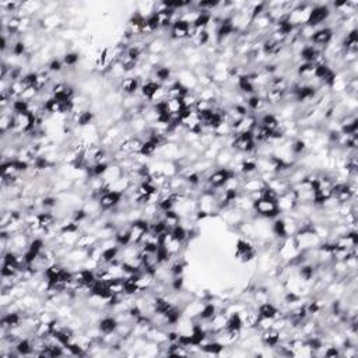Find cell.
I'll return each instance as SVG.
<instances>
[{"label": "cell", "instance_id": "6", "mask_svg": "<svg viewBox=\"0 0 358 358\" xmlns=\"http://www.w3.org/2000/svg\"><path fill=\"white\" fill-rule=\"evenodd\" d=\"M161 246L165 249L171 258H176V256L184 255V252H185L186 249L185 244L181 242V241H178V239L173 238L172 234H171L169 231L161 235Z\"/></svg>", "mask_w": 358, "mask_h": 358}, {"label": "cell", "instance_id": "8", "mask_svg": "<svg viewBox=\"0 0 358 358\" xmlns=\"http://www.w3.org/2000/svg\"><path fill=\"white\" fill-rule=\"evenodd\" d=\"M276 203H277V207H279L280 216H287L297 207L298 205V198H297V192L290 189L288 192L283 193L277 196L276 199Z\"/></svg>", "mask_w": 358, "mask_h": 358}, {"label": "cell", "instance_id": "21", "mask_svg": "<svg viewBox=\"0 0 358 358\" xmlns=\"http://www.w3.org/2000/svg\"><path fill=\"white\" fill-rule=\"evenodd\" d=\"M155 281H157V280H155V276H154L153 273L141 272L139 273V276H137V279H136V284H137L139 291L143 292L151 290L153 285L155 284Z\"/></svg>", "mask_w": 358, "mask_h": 358}, {"label": "cell", "instance_id": "17", "mask_svg": "<svg viewBox=\"0 0 358 358\" xmlns=\"http://www.w3.org/2000/svg\"><path fill=\"white\" fill-rule=\"evenodd\" d=\"M258 309V313L260 318H279V316H284L281 312H280L279 306L276 304H273L272 301H267L265 304H260V305L256 308Z\"/></svg>", "mask_w": 358, "mask_h": 358}, {"label": "cell", "instance_id": "37", "mask_svg": "<svg viewBox=\"0 0 358 358\" xmlns=\"http://www.w3.org/2000/svg\"><path fill=\"white\" fill-rule=\"evenodd\" d=\"M38 95H40V91L35 88L34 86H30L27 87L26 90H24V93L21 94V100L23 101H27V102H31V101H35L37 98H38Z\"/></svg>", "mask_w": 358, "mask_h": 358}, {"label": "cell", "instance_id": "1", "mask_svg": "<svg viewBox=\"0 0 358 358\" xmlns=\"http://www.w3.org/2000/svg\"><path fill=\"white\" fill-rule=\"evenodd\" d=\"M253 212H255V214L258 217L267 220H274L280 216L276 199H267V198H262V199L256 200L253 203Z\"/></svg>", "mask_w": 358, "mask_h": 358}, {"label": "cell", "instance_id": "2", "mask_svg": "<svg viewBox=\"0 0 358 358\" xmlns=\"http://www.w3.org/2000/svg\"><path fill=\"white\" fill-rule=\"evenodd\" d=\"M232 151L241 154H253L256 150V143L253 140L252 133H244V134H234V139L230 146Z\"/></svg>", "mask_w": 358, "mask_h": 358}, {"label": "cell", "instance_id": "19", "mask_svg": "<svg viewBox=\"0 0 358 358\" xmlns=\"http://www.w3.org/2000/svg\"><path fill=\"white\" fill-rule=\"evenodd\" d=\"M266 186H267L269 189H272L273 192L276 193L277 196H280V195H283V193L285 192H288V191L291 189V185L288 184V181H287L285 178H283V176H279V175H276L270 182H267Z\"/></svg>", "mask_w": 358, "mask_h": 358}, {"label": "cell", "instance_id": "14", "mask_svg": "<svg viewBox=\"0 0 358 358\" xmlns=\"http://www.w3.org/2000/svg\"><path fill=\"white\" fill-rule=\"evenodd\" d=\"M141 81L137 77H134L133 74H127L125 79L120 81L119 90L123 95H134L139 93Z\"/></svg>", "mask_w": 358, "mask_h": 358}, {"label": "cell", "instance_id": "23", "mask_svg": "<svg viewBox=\"0 0 358 358\" xmlns=\"http://www.w3.org/2000/svg\"><path fill=\"white\" fill-rule=\"evenodd\" d=\"M253 202L252 199H251V196L249 195H245V193H241L237 199L234 200V203H232V207H235L237 210H239V212L242 213H252L253 212Z\"/></svg>", "mask_w": 358, "mask_h": 358}, {"label": "cell", "instance_id": "20", "mask_svg": "<svg viewBox=\"0 0 358 358\" xmlns=\"http://www.w3.org/2000/svg\"><path fill=\"white\" fill-rule=\"evenodd\" d=\"M259 337H260L262 344L266 345V347H272V348H274L280 341L279 332L276 329H273V327L259 332Z\"/></svg>", "mask_w": 358, "mask_h": 358}, {"label": "cell", "instance_id": "30", "mask_svg": "<svg viewBox=\"0 0 358 358\" xmlns=\"http://www.w3.org/2000/svg\"><path fill=\"white\" fill-rule=\"evenodd\" d=\"M63 63H65V67H69V69H73V67H77L81 62V55L80 52H76V51H67L65 55H63Z\"/></svg>", "mask_w": 358, "mask_h": 358}, {"label": "cell", "instance_id": "24", "mask_svg": "<svg viewBox=\"0 0 358 358\" xmlns=\"http://www.w3.org/2000/svg\"><path fill=\"white\" fill-rule=\"evenodd\" d=\"M38 217H40V227L44 231H48V230L56 227V224H58V216L53 212H49V210L38 213Z\"/></svg>", "mask_w": 358, "mask_h": 358}, {"label": "cell", "instance_id": "35", "mask_svg": "<svg viewBox=\"0 0 358 358\" xmlns=\"http://www.w3.org/2000/svg\"><path fill=\"white\" fill-rule=\"evenodd\" d=\"M171 234H172V237L175 239H178V241H181V242H184V244H188L189 242V232H188V230L186 228H184L182 226H178L173 228L172 231H169Z\"/></svg>", "mask_w": 358, "mask_h": 358}, {"label": "cell", "instance_id": "34", "mask_svg": "<svg viewBox=\"0 0 358 358\" xmlns=\"http://www.w3.org/2000/svg\"><path fill=\"white\" fill-rule=\"evenodd\" d=\"M198 102H199V97H198V94L195 93V91H189L182 98V104H184L185 109H195L196 105H198Z\"/></svg>", "mask_w": 358, "mask_h": 358}, {"label": "cell", "instance_id": "38", "mask_svg": "<svg viewBox=\"0 0 358 358\" xmlns=\"http://www.w3.org/2000/svg\"><path fill=\"white\" fill-rule=\"evenodd\" d=\"M12 109H13L14 115H16V113L28 112V102H27V101H23L21 98L14 100L13 102H12Z\"/></svg>", "mask_w": 358, "mask_h": 358}, {"label": "cell", "instance_id": "29", "mask_svg": "<svg viewBox=\"0 0 358 358\" xmlns=\"http://www.w3.org/2000/svg\"><path fill=\"white\" fill-rule=\"evenodd\" d=\"M165 105L166 111L172 118H179L181 113L184 112V109H185L181 98H166Z\"/></svg>", "mask_w": 358, "mask_h": 358}, {"label": "cell", "instance_id": "25", "mask_svg": "<svg viewBox=\"0 0 358 358\" xmlns=\"http://www.w3.org/2000/svg\"><path fill=\"white\" fill-rule=\"evenodd\" d=\"M98 242L100 241L97 238V235L93 232H81L76 246L83 248V249H91L95 245H98Z\"/></svg>", "mask_w": 358, "mask_h": 358}, {"label": "cell", "instance_id": "9", "mask_svg": "<svg viewBox=\"0 0 358 358\" xmlns=\"http://www.w3.org/2000/svg\"><path fill=\"white\" fill-rule=\"evenodd\" d=\"M123 199V193L112 192V191H106L98 198L101 210L104 213H111L116 210L119 207L120 202Z\"/></svg>", "mask_w": 358, "mask_h": 358}, {"label": "cell", "instance_id": "7", "mask_svg": "<svg viewBox=\"0 0 358 358\" xmlns=\"http://www.w3.org/2000/svg\"><path fill=\"white\" fill-rule=\"evenodd\" d=\"M333 38H334V30L333 28L327 26L319 27L318 30L315 31V34H313L309 44L313 45L316 49H319V51H323L332 42Z\"/></svg>", "mask_w": 358, "mask_h": 358}, {"label": "cell", "instance_id": "27", "mask_svg": "<svg viewBox=\"0 0 358 358\" xmlns=\"http://www.w3.org/2000/svg\"><path fill=\"white\" fill-rule=\"evenodd\" d=\"M168 88V98H184L186 94L189 93V90L186 88L182 83H179L178 80H172V83L166 87Z\"/></svg>", "mask_w": 358, "mask_h": 358}, {"label": "cell", "instance_id": "16", "mask_svg": "<svg viewBox=\"0 0 358 358\" xmlns=\"http://www.w3.org/2000/svg\"><path fill=\"white\" fill-rule=\"evenodd\" d=\"M168 51V40L166 38H159V37H154L153 40L148 41L147 44V53L151 55H165Z\"/></svg>", "mask_w": 358, "mask_h": 358}, {"label": "cell", "instance_id": "32", "mask_svg": "<svg viewBox=\"0 0 358 358\" xmlns=\"http://www.w3.org/2000/svg\"><path fill=\"white\" fill-rule=\"evenodd\" d=\"M217 312H219V308H217V306L212 304V302H209V301H206L205 306H203V309L200 312V316L198 319H199V320H210ZM198 319H196V320H198Z\"/></svg>", "mask_w": 358, "mask_h": 358}, {"label": "cell", "instance_id": "28", "mask_svg": "<svg viewBox=\"0 0 358 358\" xmlns=\"http://www.w3.org/2000/svg\"><path fill=\"white\" fill-rule=\"evenodd\" d=\"M122 175H123L122 168H120L116 162H111L109 166H108V169L105 171V173L102 175V178H104V181L106 182V185H109V184L115 182L116 179L122 178Z\"/></svg>", "mask_w": 358, "mask_h": 358}, {"label": "cell", "instance_id": "33", "mask_svg": "<svg viewBox=\"0 0 358 358\" xmlns=\"http://www.w3.org/2000/svg\"><path fill=\"white\" fill-rule=\"evenodd\" d=\"M47 69L52 74H60L63 73V70H65V63H63L62 58L53 56L52 59L49 60V63L47 65Z\"/></svg>", "mask_w": 358, "mask_h": 358}, {"label": "cell", "instance_id": "5", "mask_svg": "<svg viewBox=\"0 0 358 358\" xmlns=\"http://www.w3.org/2000/svg\"><path fill=\"white\" fill-rule=\"evenodd\" d=\"M234 175H235V173L232 172L230 168H219V166H216L205 179L206 182L209 184V186L214 191V189L224 188V185L228 182V179L232 178Z\"/></svg>", "mask_w": 358, "mask_h": 358}, {"label": "cell", "instance_id": "36", "mask_svg": "<svg viewBox=\"0 0 358 358\" xmlns=\"http://www.w3.org/2000/svg\"><path fill=\"white\" fill-rule=\"evenodd\" d=\"M226 329H231V330H241L242 329V319L239 316V313H234V315L228 316Z\"/></svg>", "mask_w": 358, "mask_h": 358}, {"label": "cell", "instance_id": "31", "mask_svg": "<svg viewBox=\"0 0 358 358\" xmlns=\"http://www.w3.org/2000/svg\"><path fill=\"white\" fill-rule=\"evenodd\" d=\"M162 220L165 223L166 230L168 231H172L175 227H178L181 224V217H179L176 213L171 210V212H166L162 214Z\"/></svg>", "mask_w": 358, "mask_h": 358}, {"label": "cell", "instance_id": "18", "mask_svg": "<svg viewBox=\"0 0 358 358\" xmlns=\"http://www.w3.org/2000/svg\"><path fill=\"white\" fill-rule=\"evenodd\" d=\"M159 83H157V81H154V80H147V81H144V83H141V86H140V90H139V94L141 95V98L144 101H147V102H150V101L153 100L154 94L157 93V90L159 88Z\"/></svg>", "mask_w": 358, "mask_h": 358}, {"label": "cell", "instance_id": "11", "mask_svg": "<svg viewBox=\"0 0 358 358\" xmlns=\"http://www.w3.org/2000/svg\"><path fill=\"white\" fill-rule=\"evenodd\" d=\"M332 242L336 249H341V251H355L358 246V232H345L344 235H340L337 238H334Z\"/></svg>", "mask_w": 358, "mask_h": 358}, {"label": "cell", "instance_id": "3", "mask_svg": "<svg viewBox=\"0 0 358 358\" xmlns=\"http://www.w3.org/2000/svg\"><path fill=\"white\" fill-rule=\"evenodd\" d=\"M235 258L242 263H249L258 258V251L251 239L239 238L235 245Z\"/></svg>", "mask_w": 358, "mask_h": 358}, {"label": "cell", "instance_id": "12", "mask_svg": "<svg viewBox=\"0 0 358 358\" xmlns=\"http://www.w3.org/2000/svg\"><path fill=\"white\" fill-rule=\"evenodd\" d=\"M259 120L253 113H248L245 116H242L241 119L237 120L232 125V133L234 134H244V133H252L255 127L258 126Z\"/></svg>", "mask_w": 358, "mask_h": 358}, {"label": "cell", "instance_id": "10", "mask_svg": "<svg viewBox=\"0 0 358 358\" xmlns=\"http://www.w3.org/2000/svg\"><path fill=\"white\" fill-rule=\"evenodd\" d=\"M150 231V221L144 219L136 220L129 223V235H130V245H139L141 238L146 232Z\"/></svg>", "mask_w": 358, "mask_h": 358}, {"label": "cell", "instance_id": "15", "mask_svg": "<svg viewBox=\"0 0 358 358\" xmlns=\"http://www.w3.org/2000/svg\"><path fill=\"white\" fill-rule=\"evenodd\" d=\"M119 325V322L116 320L115 315H112L111 312L108 313H104L102 318L100 319L98 322V327L102 334H106V333H113L116 332V327Z\"/></svg>", "mask_w": 358, "mask_h": 358}, {"label": "cell", "instance_id": "13", "mask_svg": "<svg viewBox=\"0 0 358 358\" xmlns=\"http://www.w3.org/2000/svg\"><path fill=\"white\" fill-rule=\"evenodd\" d=\"M193 31V27L189 26L184 20H178L173 23L169 28V40L188 41Z\"/></svg>", "mask_w": 358, "mask_h": 358}, {"label": "cell", "instance_id": "22", "mask_svg": "<svg viewBox=\"0 0 358 358\" xmlns=\"http://www.w3.org/2000/svg\"><path fill=\"white\" fill-rule=\"evenodd\" d=\"M258 120H259V125H260V126L266 127V129L272 130V132H274V130H277V129H279L280 119L277 118V115H276L274 112L262 113L260 116H258Z\"/></svg>", "mask_w": 358, "mask_h": 358}, {"label": "cell", "instance_id": "26", "mask_svg": "<svg viewBox=\"0 0 358 358\" xmlns=\"http://www.w3.org/2000/svg\"><path fill=\"white\" fill-rule=\"evenodd\" d=\"M232 158H234V151H232L231 148H228V147H224L217 154V157L214 159V164L219 168H227L231 164Z\"/></svg>", "mask_w": 358, "mask_h": 358}, {"label": "cell", "instance_id": "4", "mask_svg": "<svg viewBox=\"0 0 358 358\" xmlns=\"http://www.w3.org/2000/svg\"><path fill=\"white\" fill-rule=\"evenodd\" d=\"M332 14V9H330V5L329 3H320V5H313L311 10V14H309V19H308V23L309 26L315 27V28H319L325 23H327L329 17Z\"/></svg>", "mask_w": 358, "mask_h": 358}]
</instances>
